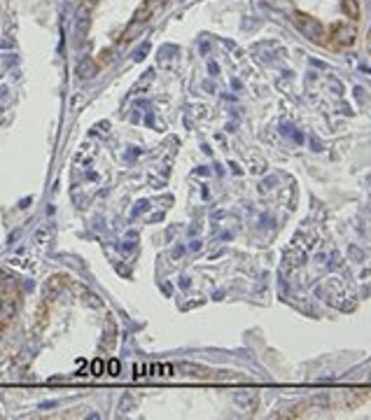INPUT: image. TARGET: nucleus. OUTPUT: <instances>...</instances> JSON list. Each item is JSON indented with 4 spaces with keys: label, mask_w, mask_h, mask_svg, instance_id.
<instances>
[{
    "label": "nucleus",
    "mask_w": 371,
    "mask_h": 420,
    "mask_svg": "<svg viewBox=\"0 0 371 420\" xmlns=\"http://www.w3.org/2000/svg\"><path fill=\"white\" fill-rule=\"evenodd\" d=\"M145 371H147V367H145V364H136V378L145 376Z\"/></svg>",
    "instance_id": "ddd939ff"
},
{
    "label": "nucleus",
    "mask_w": 371,
    "mask_h": 420,
    "mask_svg": "<svg viewBox=\"0 0 371 420\" xmlns=\"http://www.w3.org/2000/svg\"><path fill=\"white\" fill-rule=\"evenodd\" d=\"M178 369H180L185 376H191V378H210V376H213V371L203 369V367H198V364H180Z\"/></svg>",
    "instance_id": "39448f33"
},
{
    "label": "nucleus",
    "mask_w": 371,
    "mask_h": 420,
    "mask_svg": "<svg viewBox=\"0 0 371 420\" xmlns=\"http://www.w3.org/2000/svg\"><path fill=\"white\" fill-rule=\"evenodd\" d=\"M147 371H152V376H161V364H149Z\"/></svg>",
    "instance_id": "f8f14e48"
},
{
    "label": "nucleus",
    "mask_w": 371,
    "mask_h": 420,
    "mask_svg": "<svg viewBox=\"0 0 371 420\" xmlns=\"http://www.w3.org/2000/svg\"><path fill=\"white\" fill-rule=\"evenodd\" d=\"M292 21H294L299 33L304 35V38H308L311 42H318V45H325V42H327V28L315 17L306 14V12H294V14H292Z\"/></svg>",
    "instance_id": "f257e3e1"
},
{
    "label": "nucleus",
    "mask_w": 371,
    "mask_h": 420,
    "mask_svg": "<svg viewBox=\"0 0 371 420\" xmlns=\"http://www.w3.org/2000/svg\"><path fill=\"white\" fill-rule=\"evenodd\" d=\"M327 38H334L331 47H336V49L350 47L357 40V24L355 21H336V24H331Z\"/></svg>",
    "instance_id": "f03ea898"
},
{
    "label": "nucleus",
    "mask_w": 371,
    "mask_h": 420,
    "mask_svg": "<svg viewBox=\"0 0 371 420\" xmlns=\"http://www.w3.org/2000/svg\"><path fill=\"white\" fill-rule=\"evenodd\" d=\"M341 7L346 12V17L353 19L355 24H357V19H360V2H357V0H341Z\"/></svg>",
    "instance_id": "0eeeda50"
},
{
    "label": "nucleus",
    "mask_w": 371,
    "mask_h": 420,
    "mask_svg": "<svg viewBox=\"0 0 371 420\" xmlns=\"http://www.w3.org/2000/svg\"><path fill=\"white\" fill-rule=\"evenodd\" d=\"M105 373L107 376H119V362H117V360H110V362L105 364Z\"/></svg>",
    "instance_id": "9d476101"
},
{
    "label": "nucleus",
    "mask_w": 371,
    "mask_h": 420,
    "mask_svg": "<svg viewBox=\"0 0 371 420\" xmlns=\"http://www.w3.org/2000/svg\"><path fill=\"white\" fill-rule=\"evenodd\" d=\"M17 306H19L17 294H7V297L2 299V304H0V315H2L5 320H9V318L14 315V311H17Z\"/></svg>",
    "instance_id": "423d86ee"
},
{
    "label": "nucleus",
    "mask_w": 371,
    "mask_h": 420,
    "mask_svg": "<svg viewBox=\"0 0 371 420\" xmlns=\"http://www.w3.org/2000/svg\"><path fill=\"white\" fill-rule=\"evenodd\" d=\"M96 73V63L93 61H87V63H82V66L77 68V75L82 77V80H87V77H91V75Z\"/></svg>",
    "instance_id": "6e6552de"
},
{
    "label": "nucleus",
    "mask_w": 371,
    "mask_h": 420,
    "mask_svg": "<svg viewBox=\"0 0 371 420\" xmlns=\"http://www.w3.org/2000/svg\"><path fill=\"white\" fill-rule=\"evenodd\" d=\"M91 373H93V376H103V373H105V362H103V360H93V362H91Z\"/></svg>",
    "instance_id": "1a4fd4ad"
},
{
    "label": "nucleus",
    "mask_w": 371,
    "mask_h": 420,
    "mask_svg": "<svg viewBox=\"0 0 371 420\" xmlns=\"http://www.w3.org/2000/svg\"><path fill=\"white\" fill-rule=\"evenodd\" d=\"M91 7H84V5H77V14H75V31L80 35H87L91 24Z\"/></svg>",
    "instance_id": "20e7f679"
},
{
    "label": "nucleus",
    "mask_w": 371,
    "mask_h": 420,
    "mask_svg": "<svg viewBox=\"0 0 371 420\" xmlns=\"http://www.w3.org/2000/svg\"><path fill=\"white\" fill-rule=\"evenodd\" d=\"M175 367L173 364H161V376H173Z\"/></svg>",
    "instance_id": "9b49d317"
},
{
    "label": "nucleus",
    "mask_w": 371,
    "mask_h": 420,
    "mask_svg": "<svg viewBox=\"0 0 371 420\" xmlns=\"http://www.w3.org/2000/svg\"><path fill=\"white\" fill-rule=\"evenodd\" d=\"M161 2H164V0H142V5L136 9V14H133V24H145V21H149Z\"/></svg>",
    "instance_id": "7ed1b4c3"
}]
</instances>
